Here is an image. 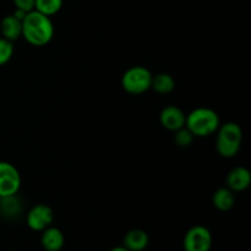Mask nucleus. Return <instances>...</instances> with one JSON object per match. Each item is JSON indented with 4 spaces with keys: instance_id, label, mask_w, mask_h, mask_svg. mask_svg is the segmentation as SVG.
Wrapping results in <instances>:
<instances>
[{
    "instance_id": "f257e3e1",
    "label": "nucleus",
    "mask_w": 251,
    "mask_h": 251,
    "mask_svg": "<svg viewBox=\"0 0 251 251\" xmlns=\"http://www.w3.org/2000/svg\"><path fill=\"white\" fill-rule=\"evenodd\" d=\"M22 37L31 46H47L54 37L53 21L37 10L27 12L22 20Z\"/></svg>"
},
{
    "instance_id": "f03ea898",
    "label": "nucleus",
    "mask_w": 251,
    "mask_h": 251,
    "mask_svg": "<svg viewBox=\"0 0 251 251\" xmlns=\"http://www.w3.org/2000/svg\"><path fill=\"white\" fill-rule=\"evenodd\" d=\"M243 142V130L238 123L227 122L216 131V150L223 158H233L239 153Z\"/></svg>"
},
{
    "instance_id": "7ed1b4c3",
    "label": "nucleus",
    "mask_w": 251,
    "mask_h": 251,
    "mask_svg": "<svg viewBox=\"0 0 251 251\" xmlns=\"http://www.w3.org/2000/svg\"><path fill=\"white\" fill-rule=\"evenodd\" d=\"M221 125L220 117L213 109L199 107L191 110L185 119V126L195 137H208L216 134Z\"/></svg>"
},
{
    "instance_id": "20e7f679",
    "label": "nucleus",
    "mask_w": 251,
    "mask_h": 251,
    "mask_svg": "<svg viewBox=\"0 0 251 251\" xmlns=\"http://www.w3.org/2000/svg\"><path fill=\"white\" fill-rule=\"evenodd\" d=\"M152 77V73L145 66H131L123 74L122 86L130 95H142L151 88Z\"/></svg>"
},
{
    "instance_id": "39448f33",
    "label": "nucleus",
    "mask_w": 251,
    "mask_h": 251,
    "mask_svg": "<svg viewBox=\"0 0 251 251\" xmlns=\"http://www.w3.org/2000/svg\"><path fill=\"white\" fill-rule=\"evenodd\" d=\"M183 248L185 251H211L212 234L205 226H194L183 239Z\"/></svg>"
},
{
    "instance_id": "423d86ee",
    "label": "nucleus",
    "mask_w": 251,
    "mask_h": 251,
    "mask_svg": "<svg viewBox=\"0 0 251 251\" xmlns=\"http://www.w3.org/2000/svg\"><path fill=\"white\" fill-rule=\"evenodd\" d=\"M21 188V176L14 164L0 161V198L16 195Z\"/></svg>"
},
{
    "instance_id": "0eeeda50",
    "label": "nucleus",
    "mask_w": 251,
    "mask_h": 251,
    "mask_svg": "<svg viewBox=\"0 0 251 251\" xmlns=\"http://www.w3.org/2000/svg\"><path fill=\"white\" fill-rule=\"evenodd\" d=\"M54 221L53 208L46 203H38L33 206L27 212L26 223L28 228L33 232H42L49 226H51Z\"/></svg>"
},
{
    "instance_id": "6e6552de",
    "label": "nucleus",
    "mask_w": 251,
    "mask_h": 251,
    "mask_svg": "<svg viewBox=\"0 0 251 251\" xmlns=\"http://www.w3.org/2000/svg\"><path fill=\"white\" fill-rule=\"evenodd\" d=\"M186 114L176 105H167L159 113V122L164 129L176 131L185 126Z\"/></svg>"
},
{
    "instance_id": "1a4fd4ad",
    "label": "nucleus",
    "mask_w": 251,
    "mask_h": 251,
    "mask_svg": "<svg viewBox=\"0 0 251 251\" xmlns=\"http://www.w3.org/2000/svg\"><path fill=\"white\" fill-rule=\"evenodd\" d=\"M227 188L230 189L233 193H240V191L247 190L251 184V174L249 169L245 167H235L228 173Z\"/></svg>"
},
{
    "instance_id": "9d476101",
    "label": "nucleus",
    "mask_w": 251,
    "mask_h": 251,
    "mask_svg": "<svg viewBox=\"0 0 251 251\" xmlns=\"http://www.w3.org/2000/svg\"><path fill=\"white\" fill-rule=\"evenodd\" d=\"M41 244L46 251H61L65 243V237L59 228L49 226L42 230Z\"/></svg>"
},
{
    "instance_id": "9b49d317",
    "label": "nucleus",
    "mask_w": 251,
    "mask_h": 251,
    "mask_svg": "<svg viewBox=\"0 0 251 251\" xmlns=\"http://www.w3.org/2000/svg\"><path fill=\"white\" fill-rule=\"evenodd\" d=\"M0 33L2 38L14 43L22 37V20L17 19L14 14L6 15L0 22Z\"/></svg>"
},
{
    "instance_id": "f8f14e48",
    "label": "nucleus",
    "mask_w": 251,
    "mask_h": 251,
    "mask_svg": "<svg viewBox=\"0 0 251 251\" xmlns=\"http://www.w3.org/2000/svg\"><path fill=\"white\" fill-rule=\"evenodd\" d=\"M150 238L145 230L135 228L124 235L123 247L129 251H144L149 247Z\"/></svg>"
},
{
    "instance_id": "ddd939ff",
    "label": "nucleus",
    "mask_w": 251,
    "mask_h": 251,
    "mask_svg": "<svg viewBox=\"0 0 251 251\" xmlns=\"http://www.w3.org/2000/svg\"><path fill=\"white\" fill-rule=\"evenodd\" d=\"M22 213V201L16 195L4 196L0 199V215L5 220H15Z\"/></svg>"
},
{
    "instance_id": "4468645a",
    "label": "nucleus",
    "mask_w": 251,
    "mask_h": 251,
    "mask_svg": "<svg viewBox=\"0 0 251 251\" xmlns=\"http://www.w3.org/2000/svg\"><path fill=\"white\" fill-rule=\"evenodd\" d=\"M235 203V196L230 189L220 188L213 193L212 195V205L215 206L216 210L221 211V212H227V211L232 210L234 207Z\"/></svg>"
},
{
    "instance_id": "2eb2a0df",
    "label": "nucleus",
    "mask_w": 251,
    "mask_h": 251,
    "mask_svg": "<svg viewBox=\"0 0 251 251\" xmlns=\"http://www.w3.org/2000/svg\"><path fill=\"white\" fill-rule=\"evenodd\" d=\"M151 88H153L159 95H168L176 88V80L171 74H157L152 77Z\"/></svg>"
},
{
    "instance_id": "dca6fc26",
    "label": "nucleus",
    "mask_w": 251,
    "mask_h": 251,
    "mask_svg": "<svg viewBox=\"0 0 251 251\" xmlns=\"http://www.w3.org/2000/svg\"><path fill=\"white\" fill-rule=\"evenodd\" d=\"M63 7V0H36L34 10L51 17L58 14Z\"/></svg>"
},
{
    "instance_id": "f3484780",
    "label": "nucleus",
    "mask_w": 251,
    "mask_h": 251,
    "mask_svg": "<svg viewBox=\"0 0 251 251\" xmlns=\"http://www.w3.org/2000/svg\"><path fill=\"white\" fill-rule=\"evenodd\" d=\"M194 140H195V136L191 134V131L186 126L174 131V142L178 147H183V149L190 147Z\"/></svg>"
},
{
    "instance_id": "a211bd4d",
    "label": "nucleus",
    "mask_w": 251,
    "mask_h": 251,
    "mask_svg": "<svg viewBox=\"0 0 251 251\" xmlns=\"http://www.w3.org/2000/svg\"><path fill=\"white\" fill-rule=\"evenodd\" d=\"M14 55V43L0 37V66L9 63Z\"/></svg>"
},
{
    "instance_id": "6ab92c4d",
    "label": "nucleus",
    "mask_w": 251,
    "mask_h": 251,
    "mask_svg": "<svg viewBox=\"0 0 251 251\" xmlns=\"http://www.w3.org/2000/svg\"><path fill=\"white\" fill-rule=\"evenodd\" d=\"M15 5V9L22 10L25 12H29L34 10L36 0H12Z\"/></svg>"
},
{
    "instance_id": "aec40b11",
    "label": "nucleus",
    "mask_w": 251,
    "mask_h": 251,
    "mask_svg": "<svg viewBox=\"0 0 251 251\" xmlns=\"http://www.w3.org/2000/svg\"><path fill=\"white\" fill-rule=\"evenodd\" d=\"M110 251H129V250L125 249V248L122 245V247H115V248H113V249L110 250Z\"/></svg>"
},
{
    "instance_id": "412c9836",
    "label": "nucleus",
    "mask_w": 251,
    "mask_h": 251,
    "mask_svg": "<svg viewBox=\"0 0 251 251\" xmlns=\"http://www.w3.org/2000/svg\"><path fill=\"white\" fill-rule=\"evenodd\" d=\"M7 251H16V250H7Z\"/></svg>"
},
{
    "instance_id": "4be33fe9",
    "label": "nucleus",
    "mask_w": 251,
    "mask_h": 251,
    "mask_svg": "<svg viewBox=\"0 0 251 251\" xmlns=\"http://www.w3.org/2000/svg\"><path fill=\"white\" fill-rule=\"evenodd\" d=\"M0 199H1V198H0Z\"/></svg>"
}]
</instances>
